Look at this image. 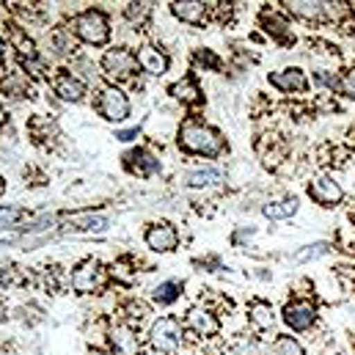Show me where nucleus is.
Wrapping results in <instances>:
<instances>
[{"label":"nucleus","mask_w":355,"mask_h":355,"mask_svg":"<svg viewBox=\"0 0 355 355\" xmlns=\"http://www.w3.org/2000/svg\"><path fill=\"white\" fill-rule=\"evenodd\" d=\"M171 14L187 22V25H204L207 22V3L201 0H182V3H171Z\"/></svg>","instance_id":"f3484780"},{"label":"nucleus","mask_w":355,"mask_h":355,"mask_svg":"<svg viewBox=\"0 0 355 355\" xmlns=\"http://www.w3.org/2000/svg\"><path fill=\"white\" fill-rule=\"evenodd\" d=\"M75 36L80 42H86L91 47H102L107 39H110V22L105 17V11L99 8H86L75 17Z\"/></svg>","instance_id":"f03ea898"},{"label":"nucleus","mask_w":355,"mask_h":355,"mask_svg":"<svg viewBox=\"0 0 355 355\" xmlns=\"http://www.w3.org/2000/svg\"><path fill=\"white\" fill-rule=\"evenodd\" d=\"M149 14H152V6L149 3H127V8H124V17L132 25H144L149 19Z\"/></svg>","instance_id":"a878e982"},{"label":"nucleus","mask_w":355,"mask_h":355,"mask_svg":"<svg viewBox=\"0 0 355 355\" xmlns=\"http://www.w3.org/2000/svg\"><path fill=\"white\" fill-rule=\"evenodd\" d=\"M99 67H102V72H105L107 78H113V80H127V78H132V75L138 72V55H135L132 50H127V47H113V50H107V53L102 55Z\"/></svg>","instance_id":"20e7f679"},{"label":"nucleus","mask_w":355,"mask_h":355,"mask_svg":"<svg viewBox=\"0 0 355 355\" xmlns=\"http://www.w3.org/2000/svg\"><path fill=\"white\" fill-rule=\"evenodd\" d=\"M149 342L157 353L163 355H174L182 345V325H179L177 317H160L152 331H149Z\"/></svg>","instance_id":"7ed1b4c3"},{"label":"nucleus","mask_w":355,"mask_h":355,"mask_svg":"<svg viewBox=\"0 0 355 355\" xmlns=\"http://www.w3.org/2000/svg\"><path fill=\"white\" fill-rule=\"evenodd\" d=\"M309 251H300L297 254V262H306V259H317V257H322V254H328V245L325 243H317V245H306Z\"/></svg>","instance_id":"2f4dec72"},{"label":"nucleus","mask_w":355,"mask_h":355,"mask_svg":"<svg viewBox=\"0 0 355 355\" xmlns=\"http://www.w3.org/2000/svg\"><path fill=\"white\" fill-rule=\"evenodd\" d=\"M281 320H284L286 328H292L295 334H303V331H311V328H314V322H317V309H314V303H309V300H292V303L284 306Z\"/></svg>","instance_id":"423d86ee"},{"label":"nucleus","mask_w":355,"mask_h":355,"mask_svg":"<svg viewBox=\"0 0 355 355\" xmlns=\"http://www.w3.org/2000/svg\"><path fill=\"white\" fill-rule=\"evenodd\" d=\"M3 190H6V182H3V177H0V193H3Z\"/></svg>","instance_id":"58836bf2"},{"label":"nucleus","mask_w":355,"mask_h":355,"mask_svg":"<svg viewBox=\"0 0 355 355\" xmlns=\"http://www.w3.org/2000/svg\"><path fill=\"white\" fill-rule=\"evenodd\" d=\"M179 292H182V284L179 281H163L160 286H155V300L160 303V306H168V303H174L179 297Z\"/></svg>","instance_id":"393cba45"},{"label":"nucleus","mask_w":355,"mask_h":355,"mask_svg":"<svg viewBox=\"0 0 355 355\" xmlns=\"http://www.w3.org/2000/svg\"><path fill=\"white\" fill-rule=\"evenodd\" d=\"M350 345H353V353H355V334H350Z\"/></svg>","instance_id":"4c0bfd02"},{"label":"nucleus","mask_w":355,"mask_h":355,"mask_svg":"<svg viewBox=\"0 0 355 355\" xmlns=\"http://www.w3.org/2000/svg\"><path fill=\"white\" fill-rule=\"evenodd\" d=\"M110 275H113L119 284H132L135 272H132V265H130V259H116V262L110 265Z\"/></svg>","instance_id":"bb28decb"},{"label":"nucleus","mask_w":355,"mask_h":355,"mask_svg":"<svg viewBox=\"0 0 355 355\" xmlns=\"http://www.w3.org/2000/svg\"><path fill=\"white\" fill-rule=\"evenodd\" d=\"M248 320H251V325H254L257 331H270L272 322H275V311H272V306H270L267 300H251V306H248Z\"/></svg>","instance_id":"aec40b11"},{"label":"nucleus","mask_w":355,"mask_h":355,"mask_svg":"<svg viewBox=\"0 0 355 355\" xmlns=\"http://www.w3.org/2000/svg\"><path fill=\"white\" fill-rule=\"evenodd\" d=\"M286 11L297 19H306V22H322L328 17L325 11V3H314V0H292V3H284Z\"/></svg>","instance_id":"a211bd4d"},{"label":"nucleus","mask_w":355,"mask_h":355,"mask_svg":"<svg viewBox=\"0 0 355 355\" xmlns=\"http://www.w3.org/2000/svg\"><path fill=\"white\" fill-rule=\"evenodd\" d=\"M19 240V232H11V229H0V243H14Z\"/></svg>","instance_id":"473e14b6"},{"label":"nucleus","mask_w":355,"mask_h":355,"mask_svg":"<svg viewBox=\"0 0 355 355\" xmlns=\"http://www.w3.org/2000/svg\"><path fill=\"white\" fill-rule=\"evenodd\" d=\"M138 135V130H124V132H119V141H132Z\"/></svg>","instance_id":"72a5a7b5"},{"label":"nucleus","mask_w":355,"mask_h":355,"mask_svg":"<svg viewBox=\"0 0 355 355\" xmlns=\"http://www.w3.org/2000/svg\"><path fill=\"white\" fill-rule=\"evenodd\" d=\"M193 61L198 64V67H207V69H212V72H218L223 64H220V58L212 53V50H196L193 53Z\"/></svg>","instance_id":"cd10ccee"},{"label":"nucleus","mask_w":355,"mask_h":355,"mask_svg":"<svg viewBox=\"0 0 355 355\" xmlns=\"http://www.w3.org/2000/svg\"><path fill=\"white\" fill-rule=\"evenodd\" d=\"M89 355H110V353H102V350H89Z\"/></svg>","instance_id":"e433bc0d"},{"label":"nucleus","mask_w":355,"mask_h":355,"mask_svg":"<svg viewBox=\"0 0 355 355\" xmlns=\"http://www.w3.org/2000/svg\"><path fill=\"white\" fill-rule=\"evenodd\" d=\"M124 166H127L132 174H138V177H152V174L160 171V160L152 157L146 149H132V152H127V155H124Z\"/></svg>","instance_id":"dca6fc26"},{"label":"nucleus","mask_w":355,"mask_h":355,"mask_svg":"<svg viewBox=\"0 0 355 355\" xmlns=\"http://www.w3.org/2000/svg\"><path fill=\"white\" fill-rule=\"evenodd\" d=\"M19 218H25V212H22V209H17V207H0V223H3V226L17 223Z\"/></svg>","instance_id":"7c9ffc66"},{"label":"nucleus","mask_w":355,"mask_h":355,"mask_svg":"<svg viewBox=\"0 0 355 355\" xmlns=\"http://www.w3.org/2000/svg\"><path fill=\"white\" fill-rule=\"evenodd\" d=\"M336 89L342 91L345 96L355 99V67H353V69H347L342 78H336ZM336 89H334V91H336Z\"/></svg>","instance_id":"c756f323"},{"label":"nucleus","mask_w":355,"mask_h":355,"mask_svg":"<svg viewBox=\"0 0 355 355\" xmlns=\"http://www.w3.org/2000/svg\"><path fill=\"white\" fill-rule=\"evenodd\" d=\"M220 182H223V174L218 168H198V171H190L184 177V184H190V187H212Z\"/></svg>","instance_id":"4be33fe9"},{"label":"nucleus","mask_w":355,"mask_h":355,"mask_svg":"<svg viewBox=\"0 0 355 355\" xmlns=\"http://www.w3.org/2000/svg\"><path fill=\"white\" fill-rule=\"evenodd\" d=\"M6 119H8V116H6V110H3V105H0V127L6 124Z\"/></svg>","instance_id":"c9c22d12"},{"label":"nucleus","mask_w":355,"mask_h":355,"mask_svg":"<svg viewBox=\"0 0 355 355\" xmlns=\"http://www.w3.org/2000/svg\"><path fill=\"white\" fill-rule=\"evenodd\" d=\"M259 25L265 28L267 33H270V39H275L278 44H284V47H292L295 44V33H292V25L281 17V14H275V11H262L259 14Z\"/></svg>","instance_id":"f8f14e48"},{"label":"nucleus","mask_w":355,"mask_h":355,"mask_svg":"<svg viewBox=\"0 0 355 355\" xmlns=\"http://www.w3.org/2000/svg\"><path fill=\"white\" fill-rule=\"evenodd\" d=\"M110 347L116 355H141L138 334L130 325H116L110 328Z\"/></svg>","instance_id":"2eb2a0df"},{"label":"nucleus","mask_w":355,"mask_h":355,"mask_svg":"<svg viewBox=\"0 0 355 355\" xmlns=\"http://www.w3.org/2000/svg\"><path fill=\"white\" fill-rule=\"evenodd\" d=\"M184 322H187V328H190L196 336H215V334L220 331L218 317H215L209 309H204V306H190L187 314H184Z\"/></svg>","instance_id":"9b49d317"},{"label":"nucleus","mask_w":355,"mask_h":355,"mask_svg":"<svg viewBox=\"0 0 355 355\" xmlns=\"http://www.w3.org/2000/svg\"><path fill=\"white\" fill-rule=\"evenodd\" d=\"M0 91L8 94V96H14V99H19V96H28L31 94V86H28V80L19 72H14V75H8V78L0 80Z\"/></svg>","instance_id":"5701e85b"},{"label":"nucleus","mask_w":355,"mask_h":355,"mask_svg":"<svg viewBox=\"0 0 355 355\" xmlns=\"http://www.w3.org/2000/svg\"><path fill=\"white\" fill-rule=\"evenodd\" d=\"M177 144L182 152L187 155H201V157H218L226 152V141L223 135L209 127V124H198V121H187L179 127Z\"/></svg>","instance_id":"f257e3e1"},{"label":"nucleus","mask_w":355,"mask_h":355,"mask_svg":"<svg viewBox=\"0 0 355 355\" xmlns=\"http://www.w3.org/2000/svg\"><path fill=\"white\" fill-rule=\"evenodd\" d=\"M96 110H99V116L107 119V121H124V119L130 116L132 105H130L127 94L121 89L105 86V89L99 91V96H96Z\"/></svg>","instance_id":"39448f33"},{"label":"nucleus","mask_w":355,"mask_h":355,"mask_svg":"<svg viewBox=\"0 0 355 355\" xmlns=\"http://www.w3.org/2000/svg\"><path fill=\"white\" fill-rule=\"evenodd\" d=\"M102 272L105 270H102V265L96 259H83L80 265L75 267V272H72V289L80 292V295L96 292L102 286Z\"/></svg>","instance_id":"1a4fd4ad"},{"label":"nucleus","mask_w":355,"mask_h":355,"mask_svg":"<svg viewBox=\"0 0 355 355\" xmlns=\"http://www.w3.org/2000/svg\"><path fill=\"white\" fill-rule=\"evenodd\" d=\"M53 91L64 99V102H80L86 96V83L80 78H75L72 72L61 69L55 78H53Z\"/></svg>","instance_id":"4468645a"},{"label":"nucleus","mask_w":355,"mask_h":355,"mask_svg":"<svg viewBox=\"0 0 355 355\" xmlns=\"http://www.w3.org/2000/svg\"><path fill=\"white\" fill-rule=\"evenodd\" d=\"M309 198H311L314 204L331 209V207L342 204L345 190H342V184H339L334 177H314L311 182H309Z\"/></svg>","instance_id":"0eeeda50"},{"label":"nucleus","mask_w":355,"mask_h":355,"mask_svg":"<svg viewBox=\"0 0 355 355\" xmlns=\"http://www.w3.org/2000/svg\"><path fill=\"white\" fill-rule=\"evenodd\" d=\"M234 353L237 355H262V345L254 336H240L234 342Z\"/></svg>","instance_id":"c85d7f7f"},{"label":"nucleus","mask_w":355,"mask_h":355,"mask_svg":"<svg viewBox=\"0 0 355 355\" xmlns=\"http://www.w3.org/2000/svg\"><path fill=\"white\" fill-rule=\"evenodd\" d=\"M297 198L295 196H289V198H278V201H270L262 207V215L270 218V220H286V218H292L295 212H297Z\"/></svg>","instance_id":"412c9836"},{"label":"nucleus","mask_w":355,"mask_h":355,"mask_svg":"<svg viewBox=\"0 0 355 355\" xmlns=\"http://www.w3.org/2000/svg\"><path fill=\"white\" fill-rule=\"evenodd\" d=\"M171 96H177L182 105H201V99H204V94H201V89H198V83H196L193 75L177 80V83L171 86Z\"/></svg>","instance_id":"6ab92c4d"},{"label":"nucleus","mask_w":355,"mask_h":355,"mask_svg":"<svg viewBox=\"0 0 355 355\" xmlns=\"http://www.w3.org/2000/svg\"><path fill=\"white\" fill-rule=\"evenodd\" d=\"M146 245L152 248V251H157V254H171V251H177L179 245V232L174 223H168V220H157V223H152L149 229H146Z\"/></svg>","instance_id":"6e6552de"},{"label":"nucleus","mask_w":355,"mask_h":355,"mask_svg":"<svg viewBox=\"0 0 355 355\" xmlns=\"http://www.w3.org/2000/svg\"><path fill=\"white\" fill-rule=\"evenodd\" d=\"M272 355H306L303 350V345L295 339V336H275V342H272Z\"/></svg>","instance_id":"b1692460"},{"label":"nucleus","mask_w":355,"mask_h":355,"mask_svg":"<svg viewBox=\"0 0 355 355\" xmlns=\"http://www.w3.org/2000/svg\"><path fill=\"white\" fill-rule=\"evenodd\" d=\"M6 61V42H3V36H0V64Z\"/></svg>","instance_id":"f704fd0d"},{"label":"nucleus","mask_w":355,"mask_h":355,"mask_svg":"<svg viewBox=\"0 0 355 355\" xmlns=\"http://www.w3.org/2000/svg\"><path fill=\"white\" fill-rule=\"evenodd\" d=\"M3 317H6V309H3V306H0V320H3Z\"/></svg>","instance_id":"ea45409f"},{"label":"nucleus","mask_w":355,"mask_h":355,"mask_svg":"<svg viewBox=\"0 0 355 355\" xmlns=\"http://www.w3.org/2000/svg\"><path fill=\"white\" fill-rule=\"evenodd\" d=\"M267 80H270L272 89L284 91V94H303V91H309V78H306V72H303L300 67L278 69V72H272Z\"/></svg>","instance_id":"9d476101"},{"label":"nucleus","mask_w":355,"mask_h":355,"mask_svg":"<svg viewBox=\"0 0 355 355\" xmlns=\"http://www.w3.org/2000/svg\"><path fill=\"white\" fill-rule=\"evenodd\" d=\"M138 67H141L144 72H149V75L160 78V75H166V72H168L171 58H168L160 47H155V44H144V47H141V53H138Z\"/></svg>","instance_id":"ddd939ff"}]
</instances>
